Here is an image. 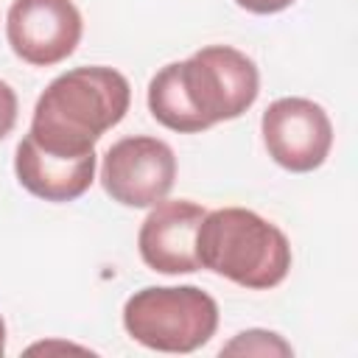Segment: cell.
<instances>
[{
  "label": "cell",
  "mask_w": 358,
  "mask_h": 358,
  "mask_svg": "<svg viewBox=\"0 0 358 358\" xmlns=\"http://www.w3.org/2000/svg\"><path fill=\"white\" fill-rule=\"evenodd\" d=\"M257 92L255 62L229 45H210L151 78L148 109L165 129L193 134L243 115Z\"/></svg>",
  "instance_id": "cell-1"
},
{
  "label": "cell",
  "mask_w": 358,
  "mask_h": 358,
  "mask_svg": "<svg viewBox=\"0 0 358 358\" xmlns=\"http://www.w3.org/2000/svg\"><path fill=\"white\" fill-rule=\"evenodd\" d=\"M131 87L112 67H76L48 84L28 137L56 154H87L129 112Z\"/></svg>",
  "instance_id": "cell-2"
},
{
  "label": "cell",
  "mask_w": 358,
  "mask_h": 358,
  "mask_svg": "<svg viewBox=\"0 0 358 358\" xmlns=\"http://www.w3.org/2000/svg\"><path fill=\"white\" fill-rule=\"evenodd\" d=\"M199 268H210L243 288H274L291 268V243L266 218L243 207L204 215L196 232Z\"/></svg>",
  "instance_id": "cell-3"
},
{
  "label": "cell",
  "mask_w": 358,
  "mask_h": 358,
  "mask_svg": "<svg viewBox=\"0 0 358 358\" xmlns=\"http://www.w3.org/2000/svg\"><path fill=\"white\" fill-rule=\"evenodd\" d=\"M126 333L148 350L193 352L218 327V305L196 285H148L123 305Z\"/></svg>",
  "instance_id": "cell-4"
},
{
  "label": "cell",
  "mask_w": 358,
  "mask_h": 358,
  "mask_svg": "<svg viewBox=\"0 0 358 358\" xmlns=\"http://www.w3.org/2000/svg\"><path fill=\"white\" fill-rule=\"evenodd\" d=\"M176 179V157L157 137H123L103 154L101 185L112 201L126 207H154Z\"/></svg>",
  "instance_id": "cell-5"
},
{
  "label": "cell",
  "mask_w": 358,
  "mask_h": 358,
  "mask_svg": "<svg viewBox=\"0 0 358 358\" xmlns=\"http://www.w3.org/2000/svg\"><path fill=\"white\" fill-rule=\"evenodd\" d=\"M268 157L294 173L319 168L333 145L327 112L308 98H277L260 120Z\"/></svg>",
  "instance_id": "cell-6"
},
{
  "label": "cell",
  "mask_w": 358,
  "mask_h": 358,
  "mask_svg": "<svg viewBox=\"0 0 358 358\" xmlns=\"http://www.w3.org/2000/svg\"><path fill=\"white\" fill-rule=\"evenodd\" d=\"M11 50L36 67L64 62L81 39V14L73 0H14L6 17Z\"/></svg>",
  "instance_id": "cell-7"
},
{
  "label": "cell",
  "mask_w": 358,
  "mask_h": 358,
  "mask_svg": "<svg viewBox=\"0 0 358 358\" xmlns=\"http://www.w3.org/2000/svg\"><path fill=\"white\" fill-rule=\"evenodd\" d=\"M207 210L193 201H157L145 215L137 246L148 268L159 274H190L199 271L196 257V232Z\"/></svg>",
  "instance_id": "cell-8"
},
{
  "label": "cell",
  "mask_w": 358,
  "mask_h": 358,
  "mask_svg": "<svg viewBox=\"0 0 358 358\" xmlns=\"http://www.w3.org/2000/svg\"><path fill=\"white\" fill-rule=\"evenodd\" d=\"M14 171L28 193L45 201H73L87 193L95 179V151L56 154L25 134L14 154Z\"/></svg>",
  "instance_id": "cell-9"
},
{
  "label": "cell",
  "mask_w": 358,
  "mask_h": 358,
  "mask_svg": "<svg viewBox=\"0 0 358 358\" xmlns=\"http://www.w3.org/2000/svg\"><path fill=\"white\" fill-rule=\"evenodd\" d=\"M221 352L227 355H291V344H285L277 333H268V330H246V333H238Z\"/></svg>",
  "instance_id": "cell-10"
},
{
  "label": "cell",
  "mask_w": 358,
  "mask_h": 358,
  "mask_svg": "<svg viewBox=\"0 0 358 358\" xmlns=\"http://www.w3.org/2000/svg\"><path fill=\"white\" fill-rule=\"evenodd\" d=\"M14 123H17V95L6 81H0V140L14 129Z\"/></svg>",
  "instance_id": "cell-11"
},
{
  "label": "cell",
  "mask_w": 358,
  "mask_h": 358,
  "mask_svg": "<svg viewBox=\"0 0 358 358\" xmlns=\"http://www.w3.org/2000/svg\"><path fill=\"white\" fill-rule=\"evenodd\" d=\"M235 3L252 14H277V11L288 8L294 0H235Z\"/></svg>",
  "instance_id": "cell-12"
},
{
  "label": "cell",
  "mask_w": 358,
  "mask_h": 358,
  "mask_svg": "<svg viewBox=\"0 0 358 358\" xmlns=\"http://www.w3.org/2000/svg\"><path fill=\"white\" fill-rule=\"evenodd\" d=\"M3 350H6V324L0 319V355H3Z\"/></svg>",
  "instance_id": "cell-13"
}]
</instances>
